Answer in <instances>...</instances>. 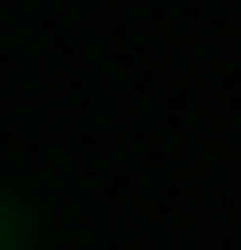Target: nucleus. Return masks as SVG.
Here are the masks:
<instances>
[{"label": "nucleus", "mask_w": 241, "mask_h": 250, "mask_svg": "<svg viewBox=\"0 0 241 250\" xmlns=\"http://www.w3.org/2000/svg\"><path fill=\"white\" fill-rule=\"evenodd\" d=\"M36 241V214H27V197H9V250H27Z\"/></svg>", "instance_id": "f257e3e1"}]
</instances>
